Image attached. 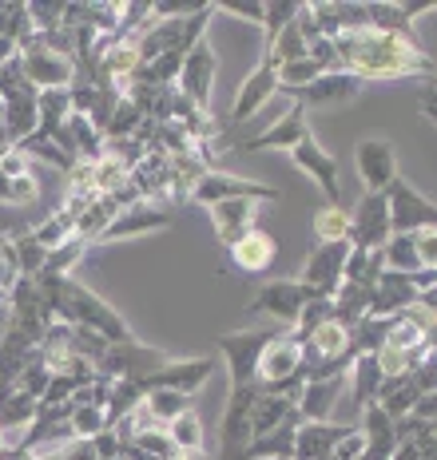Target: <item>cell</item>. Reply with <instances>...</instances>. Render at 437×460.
<instances>
[{"label":"cell","instance_id":"1","mask_svg":"<svg viewBox=\"0 0 437 460\" xmlns=\"http://www.w3.org/2000/svg\"><path fill=\"white\" fill-rule=\"evenodd\" d=\"M338 68L362 80H397V75H433V60L406 36H386L374 28L334 36Z\"/></svg>","mask_w":437,"mask_h":460},{"label":"cell","instance_id":"2","mask_svg":"<svg viewBox=\"0 0 437 460\" xmlns=\"http://www.w3.org/2000/svg\"><path fill=\"white\" fill-rule=\"evenodd\" d=\"M52 322L76 325V330H88V333H96V338H103L108 345L136 341V333L128 330V322L120 318V310H111V305L103 302L96 290H88V286L76 282V278H64L60 290H56Z\"/></svg>","mask_w":437,"mask_h":460},{"label":"cell","instance_id":"3","mask_svg":"<svg viewBox=\"0 0 437 460\" xmlns=\"http://www.w3.org/2000/svg\"><path fill=\"white\" fill-rule=\"evenodd\" d=\"M215 75H218V56H215V48L211 40H199L195 48H187V56H183V64H179V75H175V84H179V100L187 103L192 111L199 115H207V108H211V88H215Z\"/></svg>","mask_w":437,"mask_h":460},{"label":"cell","instance_id":"4","mask_svg":"<svg viewBox=\"0 0 437 460\" xmlns=\"http://www.w3.org/2000/svg\"><path fill=\"white\" fill-rule=\"evenodd\" d=\"M382 195H386V207H389V234H417V230L437 226L433 199H425L410 179L397 175Z\"/></svg>","mask_w":437,"mask_h":460},{"label":"cell","instance_id":"5","mask_svg":"<svg viewBox=\"0 0 437 460\" xmlns=\"http://www.w3.org/2000/svg\"><path fill=\"white\" fill-rule=\"evenodd\" d=\"M167 353L164 349H151L144 341H123V345H108L100 353V361L92 366L96 377L108 381H144L147 373H156L159 366H167Z\"/></svg>","mask_w":437,"mask_h":460},{"label":"cell","instance_id":"6","mask_svg":"<svg viewBox=\"0 0 437 460\" xmlns=\"http://www.w3.org/2000/svg\"><path fill=\"white\" fill-rule=\"evenodd\" d=\"M307 302H310V294L299 278H271V282L259 286V294L251 298L246 310H251L254 318L279 322V330H290V325L299 322V314L307 310Z\"/></svg>","mask_w":437,"mask_h":460},{"label":"cell","instance_id":"7","mask_svg":"<svg viewBox=\"0 0 437 460\" xmlns=\"http://www.w3.org/2000/svg\"><path fill=\"white\" fill-rule=\"evenodd\" d=\"M274 330H231V333H218L215 349L227 366V377H231V389L254 385V361H259L263 345L271 341Z\"/></svg>","mask_w":437,"mask_h":460},{"label":"cell","instance_id":"8","mask_svg":"<svg viewBox=\"0 0 437 460\" xmlns=\"http://www.w3.org/2000/svg\"><path fill=\"white\" fill-rule=\"evenodd\" d=\"M187 199L199 207H215L227 203V199H254V203H271L279 199V190L267 183H254V179H239V175H227V171H199Z\"/></svg>","mask_w":437,"mask_h":460},{"label":"cell","instance_id":"9","mask_svg":"<svg viewBox=\"0 0 437 460\" xmlns=\"http://www.w3.org/2000/svg\"><path fill=\"white\" fill-rule=\"evenodd\" d=\"M16 56H21V72L24 80L32 84L36 92H49V88H72L76 84V60H68V56L52 52V48H44L40 40H28L24 48H16Z\"/></svg>","mask_w":437,"mask_h":460},{"label":"cell","instance_id":"10","mask_svg":"<svg viewBox=\"0 0 437 460\" xmlns=\"http://www.w3.org/2000/svg\"><path fill=\"white\" fill-rule=\"evenodd\" d=\"M259 389L243 385L227 393V409L218 420V460H243V448L251 445V409Z\"/></svg>","mask_w":437,"mask_h":460},{"label":"cell","instance_id":"11","mask_svg":"<svg viewBox=\"0 0 437 460\" xmlns=\"http://www.w3.org/2000/svg\"><path fill=\"white\" fill-rule=\"evenodd\" d=\"M389 238V207H386V195H374L366 190L358 199L354 215H346V243L358 246V251H382Z\"/></svg>","mask_w":437,"mask_h":460},{"label":"cell","instance_id":"12","mask_svg":"<svg viewBox=\"0 0 437 460\" xmlns=\"http://www.w3.org/2000/svg\"><path fill=\"white\" fill-rule=\"evenodd\" d=\"M346 254H350V243H318L310 251L307 266H302L299 282L307 286L310 298H334L338 286H342V266H346Z\"/></svg>","mask_w":437,"mask_h":460},{"label":"cell","instance_id":"13","mask_svg":"<svg viewBox=\"0 0 437 460\" xmlns=\"http://www.w3.org/2000/svg\"><path fill=\"white\" fill-rule=\"evenodd\" d=\"M290 159H294V167H299L302 175H310L318 183V190L326 195V207H342V171H338V159L330 155V151L322 147L315 136L294 143Z\"/></svg>","mask_w":437,"mask_h":460},{"label":"cell","instance_id":"14","mask_svg":"<svg viewBox=\"0 0 437 460\" xmlns=\"http://www.w3.org/2000/svg\"><path fill=\"white\" fill-rule=\"evenodd\" d=\"M362 88H366L362 75L342 72V68H338V72H322V75H315V80H310L307 88L279 92V95H290V100L299 103L302 111H307V108H338V103H350Z\"/></svg>","mask_w":437,"mask_h":460},{"label":"cell","instance_id":"15","mask_svg":"<svg viewBox=\"0 0 437 460\" xmlns=\"http://www.w3.org/2000/svg\"><path fill=\"white\" fill-rule=\"evenodd\" d=\"M274 95H279V64H274L271 56H263L259 68L246 75V80L239 84V92H235L231 128H243V123H251L254 115L263 111V103H271Z\"/></svg>","mask_w":437,"mask_h":460},{"label":"cell","instance_id":"16","mask_svg":"<svg viewBox=\"0 0 437 460\" xmlns=\"http://www.w3.org/2000/svg\"><path fill=\"white\" fill-rule=\"evenodd\" d=\"M215 373V358H183V361H167V366H159L156 373H147L144 381H139V389H171V393H183V397H192L211 381Z\"/></svg>","mask_w":437,"mask_h":460},{"label":"cell","instance_id":"17","mask_svg":"<svg viewBox=\"0 0 437 460\" xmlns=\"http://www.w3.org/2000/svg\"><path fill=\"white\" fill-rule=\"evenodd\" d=\"M362 4H366V24L374 32L414 40V21L422 13H430L433 0H414V4H406V0H362Z\"/></svg>","mask_w":437,"mask_h":460},{"label":"cell","instance_id":"18","mask_svg":"<svg viewBox=\"0 0 437 460\" xmlns=\"http://www.w3.org/2000/svg\"><path fill=\"white\" fill-rule=\"evenodd\" d=\"M422 294L414 290V282L406 274H389L382 270L370 286V305H366V318H397V314L414 310Z\"/></svg>","mask_w":437,"mask_h":460},{"label":"cell","instance_id":"19","mask_svg":"<svg viewBox=\"0 0 437 460\" xmlns=\"http://www.w3.org/2000/svg\"><path fill=\"white\" fill-rule=\"evenodd\" d=\"M310 136V123H307V111L294 103V108L282 115V119H274L267 123V128L259 131V136H246L239 143V151L243 155H254V151H290L294 143H302Z\"/></svg>","mask_w":437,"mask_h":460},{"label":"cell","instance_id":"20","mask_svg":"<svg viewBox=\"0 0 437 460\" xmlns=\"http://www.w3.org/2000/svg\"><path fill=\"white\" fill-rule=\"evenodd\" d=\"M354 167L362 175L366 190L382 195V190L397 179V155H394V143L389 139H362L354 147Z\"/></svg>","mask_w":437,"mask_h":460},{"label":"cell","instance_id":"21","mask_svg":"<svg viewBox=\"0 0 437 460\" xmlns=\"http://www.w3.org/2000/svg\"><path fill=\"white\" fill-rule=\"evenodd\" d=\"M171 226V210L147 203V199H139V203H128L120 207V215L108 223V230L96 238V243H116V238H139V234H151V230H164Z\"/></svg>","mask_w":437,"mask_h":460},{"label":"cell","instance_id":"22","mask_svg":"<svg viewBox=\"0 0 437 460\" xmlns=\"http://www.w3.org/2000/svg\"><path fill=\"white\" fill-rule=\"evenodd\" d=\"M227 254H231V262H235V270L239 274L259 278V274H271L274 254H279V243H274L263 226H254V230H246L235 246H227Z\"/></svg>","mask_w":437,"mask_h":460},{"label":"cell","instance_id":"23","mask_svg":"<svg viewBox=\"0 0 437 460\" xmlns=\"http://www.w3.org/2000/svg\"><path fill=\"white\" fill-rule=\"evenodd\" d=\"M346 433H350V425H334V420H299L290 460H330L334 445Z\"/></svg>","mask_w":437,"mask_h":460},{"label":"cell","instance_id":"24","mask_svg":"<svg viewBox=\"0 0 437 460\" xmlns=\"http://www.w3.org/2000/svg\"><path fill=\"white\" fill-rule=\"evenodd\" d=\"M342 393H346V373H342V377L307 381L299 401H294V413H299V420H330Z\"/></svg>","mask_w":437,"mask_h":460},{"label":"cell","instance_id":"25","mask_svg":"<svg viewBox=\"0 0 437 460\" xmlns=\"http://www.w3.org/2000/svg\"><path fill=\"white\" fill-rule=\"evenodd\" d=\"M211 210V223H215V234L223 246H235L246 230H254V199H227V203H215L207 207Z\"/></svg>","mask_w":437,"mask_h":460},{"label":"cell","instance_id":"26","mask_svg":"<svg viewBox=\"0 0 437 460\" xmlns=\"http://www.w3.org/2000/svg\"><path fill=\"white\" fill-rule=\"evenodd\" d=\"M378 389H382V366H378L374 353H358L346 369V393H350L358 413H362L366 405H374Z\"/></svg>","mask_w":437,"mask_h":460},{"label":"cell","instance_id":"27","mask_svg":"<svg viewBox=\"0 0 437 460\" xmlns=\"http://www.w3.org/2000/svg\"><path fill=\"white\" fill-rule=\"evenodd\" d=\"M294 417H299L294 413V401L279 397V393H259V397H254V409H251V440L274 433V429L287 425Z\"/></svg>","mask_w":437,"mask_h":460},{"label":"cell","instance_id":"28","mask_svg":"<svg viewBox=\"0 0 437 460\" xmlns=\"http://www.w3.org/2000/svg\"><path fill=\"white\" fill-rule=\"evenodd\" d=\"M294 429H299V417L279 425L267 437H254L251 445L243 448V460H290L294 453Z\"/></svg>","mask_w":437,"mask_h":460},{"label":"cell","instance_id":"29","mask_svg":"<svg viewBox=\"0 0 437 460\" xmlns=\"http://www.w3.org/2000/svg\"><path fill=\"white\" fill-rule=\"evenodd\" d=\"M382 270L389 274H417L425 270L422 266V254H417V238L414 234H389L386 246H382Z\"/></svg>","mask_w":437,"mask_h":460},{"label":"cell","instance_id":"30","mask_svg":"<svg viewBox=\"0 0 437 460\" xmlns=\"http://www.w3.org/2000/svg\"><path fill=\"white\" fill-rule=\"evenodd\" d=\"M72 115V95L68 88H49V92H36V131L40 136H52L64 119Z\"/></svg>","mask_w":437,"mask_h":460},{"label":"cell","instance_id":"31","mask_svg":"<svg viewBox=\"0 0 437 460\" xmlns=\"http://www.w3.org/2000/svg\"><path fill=\"white\" fill-rule=\"evenodd\" d=\"M164 437L171 440L175 453H199V448H203V417H199L195 409H187V413H179L175 420H167Z\"/></svg>","mask_w":437,"mask_h":460},{"label":"cell","instance_id":"32","mask_svg":"<svg viewBox=\"0 0 437 460\" xmlns=\"http://www.w3.org/2000/svg\"><path fill=\"white\" fill-rule=\"evenodd\" d=\"M16 151H21V155H36V159L52 163V167H60V171H72L76 167V159H68L60 147H56V139L52 136H40V131H32L28 139L16 143Z\"/></svg>","mask_w":437,"mask_h":460},{"label":"cell","instance_id":"33","mask_svg":"<svg viewBox=\"0 0 437 460\" xmlns=\"http://www.w3.org/2000/svg\"><path fill=\"white\" fill-rule=\"evenodd\" d=\"M315 238L318 243H342L346 238V210L342 207H322L315 210Z\"/></svg>","mask_w":437,"mask_h":460},{"label":"cell","instance_id":"34","mask_svg":"<svg viewBox=\"0 0 437 460\" xmlns=\"http://www.w3.org/2000/svg\"><path fill=\"white\" fill-rule=\"evenodd\" d=\"M299 8H302L299 0H267V4H263V32H267V40H274V36L299 16Z\"/></svg>","mask_w":437,"mask_h":460},{"label":"cell","instance_id":"35","mask_svg":"<svg viewBox=\"0 0 437 460\" xmlns=\"http://www.w3.org/2000/svg\"><path fill=\"white\" fill-rule=\"evenodd\" d=\"M0 175H4L8 183H16V179L32 175V171H28V155H21L16 147H4V151H0Z\"/></svg>","mask_w":437,"mask_h":460},{"label":"cell","instance_id":"36","mask_svg":"<svg viewBox=\"0 0 437 460\" xmlns=\"http://www.w3.org/2000/svg\"><path fill=\"white\" fill-rule=\"evenodd\" d=\"M16 278H21V270H16L13 243H8V238H0V294H4V298H8V290H13Z\"/></svg>","mask_w":437,"mask_h":460},{"label":"cell","instance_id":"37","mask_svg":"<svg viewBox=\"0 0 437 460\" xmlns=\"http://www.w3.org/2000/svg\"><path fill=\"white\" fill-rule=\"evenodd\" d=\"M417 254H422V266L425 270H437V226L430 230H417Z\"/></svg>","mask_w":437,"mask_h":460},{"label":"cell","instance_id":"38","mask_svg":"<svg viewBox=\"0 0 437 460\" xmlns=\"http://www.w3.org/2000/svg\"><path fill=\"white\" fill-rule=\"evenodd\" d=\"M215 13H231V16H239V21L263 24V4H215Z\"/></svg>","mask_w":437,"mask_h":460},{"label":"cell","instance_id":"39","mask_svg":"<svg viewBox=\"0 0 437 460\" xmlns=\"http://www.w3.org/2000/svg\"><path fill=\"white\" fill-rule=\"evenodd\" d=\"M4 456H13V453H8V445H4V437H0V460H4Z\"/></svg>","mask_w":437,"mask_h":460}]
</instances>
